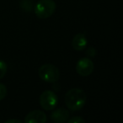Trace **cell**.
<instances>
[{
  "label": "cell",
  "mask_w": 123,
  "mask_h": 123,
  "mask_svg": "<svg viewBox=\"0 0 123 123\" xmlns=\"http://www.w3.org/2000/svg\"><path fill=\"white\" fill-rule=\"evenodd\" d=\"M86 94L81 89H72L65 94L64 101L69 110L73 111H80L86 103Z\"/></svg>",
  "instance_id": "6da1fadb"
},
{
  "label": "cell",
  "mask_w": 123,
  "mask_h": 123,
  "mask_svg": "<svg viewBox=\"0 0 123 123\" xmlns=\"http://www.w3.org/2000/svg\"><path fill=\"white\" fill-rule=\"evenodd\" d=\"M38 74L40 79L46 83H56L60 78V73L57 68L49 63H46L40 67Z\"/></svg>",
  "instance_id": "7a4b0ae2"
},
{
  "label": "cell",
  "mask_w": 123,
  "mask_h": 123,
  "mask_svg": "<svg viewBox=\"0 0 123 123\" xmlns=\"http://www.w3.org/2000/svg\"><path fill=\"white\" fill-rule=\"evenodd\" d=\"M35 14L40 19H47L54 14L56 4L53 0H40L36 4Z\"/></svg>",
  "instance_id": "3957f363"
},
{
  "label": "cell",
  "mask_w": 123,
  "mask_h": 123,
  "mask_svg": "<svg viewBox=\"0 0 123 123\" xmlns=\"http://www.w3.org/2000/svg\"><path fill=\"white\" fill-rule=\"evenodd\" d=\"M57 96L53 91L46 90L40 96V105L46 111H53L57 105Z\"/></svg>",
  "instance_id": "277c9868"
},
{
  "label": "cell",
  "mask_w": 123,
  "mask_h": 123,
  "mask_svg": "<svg viewBox=\"0 0 123 123\" xmlns=\"http://www.w3.org/2000/svg\"><path fill=\"white\" fill-rule=\"evenodd\" d=\"M94 69V62L89 57L81 58L76 64V71L80 76L87 77L93 73Z\"/></svg>",
  "instance_id": "5b68a950"
},
{
  "label": "cell",
  "mask_w": 123,
  "mask_h": 123,
  "mask_svg": "<svg viewBox=\"0 0 123 123\" xmlns=\"http://www.w3.org/2000/svg\"><path fill=\"white\" fill-rule=\"evenodd\" d=\"M25 123H46V115L42 111L36 110L32 111L27 114L25 118Z\"/></svg>",
  "instance_id": "8992f818"
},
{
  "label": "cell",
  "mask_w": 123,
  "mask_h": 123,
  "mask_svg": "<svg viewBox=\"0 0 123 123\" xmlns=\"http://www.w3.org/2000/svg\"><path fill=\"white\" fill-rule=\"evenodd\" d=\"M51 119L54 122L64 123L69 119V111L64 108H59L57 110H55L51 114Z\"/></svg>",
  "instance_id": "52a82bcc"
},
{
  "label": "cell",
  "mask_w": 123,
  "mask_h": 123,
  "mask_svg": "<svg viewBox=\"0 0 123 123\" xmlns=\"http://www.w3.org/2000/svg\"><path fill=\"white\" fill-rule=\"evenodd\" d=\"M87 39H86L85 36L82 33H79V34L75 35L74 37L73 38L72 41V46L74 50L76 51H83L85 49L86 46H87Z\"/></svg>",
  "instance_id": "ba28073f"
},
{
  "label": "cell",
  "mask_w": 123,
  "mask_h": 123,
  "mask_svg": "<svg viewBox=\"0 0 123 123\" xmlns=\"http://www.w3.org/2000/svg\"><path fill=\"white\" fill-rule=\"evenodd\" d=\"M20 6L23 10L25 11H31L33 9V4L31 0H24L20 4Z\"/></svg>",
  "instance_id": "9c48e42d"
},
{
  "label": "cell",
  "mask_w": 123,
  "mask_h": 123,
  "mask_svg": "<svg viewBox=\"0 0 123 123\" xmlns=\"http://www.w3.org/2000/svg\"><path fill=\"white\" fill-rule=\"evenodd\" d=\"M7 70H8L7 63H6L4 60L0 59V79H3L5 76Z\"/></svg>",
  "instance_id": "30bf717a"
},
{
  "label": "cell",
  "mask_w": 123,
  "mask_h": 123,
  "mask_svg": "<svg viewBox=\"0 0 123 123\" xmlns=\"http://www.w3.org/2000/svg\"><path fill=\"white\" fill-rule=\"evenodd\" d=\"M7 88L4 84L0 83V101L4 99L7 95Z\"/></svg>",
  "instance_id": "8fae6325"
},
{
  "label": "cell",
  "mask_w": 123,
  "mask_h": 123,
  "mask_svg": "<svg viewBox=\"0 0 123 123\" xmlns=\"http://www.w3.org/2000/svg\"><path fill=\"white\" fill-rule=\"evenodd\" d=\"M68 123H84L85 120L81 116H74V117L70 118L68 120Z\"/></svg>",
  "instance_id": "7c38bea8"
},
{
  "label": "cell",
  "mask_w": 123,
  "mask_h": 123,
  "mask_svg": "<svg viewBox=\"0 0 123 123\" xmlns=\"http://www.w3.org/2000/svg\"><path fill=\"white\" fill-rule=\"evenodd\" d=\"M96 53H97V51H96V50L94 49V47H89L87 50V51H86L87 56H90V57H94V56L96 55Z\"/></svg>",
  "instance_id": "4fadbf2b"
},
{
  "label": "cell",
  "mask_w": 123,
  "mask_h": 123,
  "mask_svg": "<svg viewBox=\"0 0 123 123\" xmlns=\"http://www.w3.org/2000/svg\"><path fill=\"white\" fill-rule=\"evenodd\" d=\"M12 122H14V123H15V122H17V123H20L21 121H19V120H16V119L8 120V121H5V123H12Z\"/></svg>",
  "instance_id": "5bb4252c"
}]
</instances>
